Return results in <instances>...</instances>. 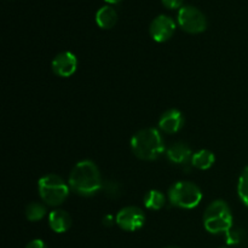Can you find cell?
Instances as JSON below:
<instances>
[{
    "mask_svg": "<svg viewBox=\"0 0 248 248\" xmlns=\"http://www.w3.org/2000/svg\"><path fill=\"white\" fill-rule=\"evenodd\" d=\"M70 189L82 196H91L103 189L101 172L91 160L78 162L72 170L68 181Z\"/></svg>",
    "mask_w": 248,
    "mask_h": 248,
    "instance_id": "6da1fadb",
    "label": "cell"
},
{
    "mask_svg": "<svg viewBox=\"0 0 248 248\" xmlns=\"http://www.w3.org/2000/svg\"><path fill=\"white\" fill-rule=\"evenodd\" d=\"M133 154L142 160L153 161L161 156L165 150L164 140L159 130L153 127L143 128L135 133L131 140Z\"/></svg>",
    "mask_w": 248,
    "mask_h": 248,
    "instance_id": "7a4b0ae2",
    "label": "cell"
},
{
    "mask_svg": "<svg viewBox=\"0 0 248 248\" xmlns=\"http://www.w3.org/2000/svg\"><path fill=\"white\" fill-rule=\"evenodd\" d=\"M203 225L211 234H227L232 228V215L228 203L223 200L210 203L203 215Z\"/></svg>",
    "mask_w": 248,
    "mask_h": 248,
    "instance_id": "3957f363",
    "label": "cell"
},
{
    "mask_svg": "<svg viewBox=\"0 0 248 248\" xmlns=\"http://www.w3.org/2000/svg\"><path fill=\"white\" fill-rule=\"evenodd\" d=\"M40 198L48 206L62 205L70 191L69 184L65 183L57 174H46L39 179L38 183Z\"/></svg>",
    "mask_w": 248,
    "mask_h": 248,
    "instance_id": "277c9868",
    "label": "cell"
},
{
    "mask_svg": "<svg viewBox=\"0 0 248 248\" xmlns=\"http://www.w3.org/2000/svg\"><path fill=\"white\" fill-rule=\"evenodd\" d=\"M169 199L172 205L179 208L191 210L202 200L201 189L191 182L181 181L174 183L169 190Z\"/></svg>",
    "mask_w": 248,
    "mask_h": 248,
    "instance_id": "5b68a950",
    "label": "cell"
},
{
    "mask_svg": "<svg viewBox=\"0 0 248 248\" xmlns=\"http://www.w3.org/2000/svg\"><path fill=\"white\" fill-rule=\"evenodd\" d=\"M178 23L183 31L190 34L202 33L207 28L206 16L195 6L186 5L179 9Z\"/></svg>",
    "mask_w": 248,
    "mask_h": 248,
    "instance_id": "8992f818",
    "label": "cell"
},
{
    "mask_svg": "<svg viewBox=\"0 0 248 248\" xmlns=\"http://www.w3.org/2000/svg\"><path fill=\"white\" fill-rule=\"evenodd\" d=\"M115 222L125 232H136L144 224L145 215L140 207L127 206L119 211Z\"/></svg>",
    "mask_w": 248,
    "mask_h": 248,
    "instance_id": "52a82bcc",
    "label": "cell"
},
{
    "mask_svg": "<svg viewBox=\"0 0 248 248\" xmlns=\"http://www.w3.org/2000/svg\"><path fill=\"white\" fill-rule=\"evenodd\" d=\"M176 31V23L173 19L167 15H159L152 21L149 31L152 38L157 43H165L172 38Z\"/></svg>",
    "mask_w": 248,
    "mask_h": 248,
    "instance_id": "ba28073f",
    "label": "cell"
},
{
    "mask_svg": "<svg viewBox=\"0 0 248 248\" xmlns=\"http://www.w3.org/2000/svg\"><path fill=\"white\" fill-rule=\"evenodd\" d=\"M52 67L53 73L61 78H69L77 72L78 68V58L70 51H64L61 52L53 58L52 61Z\"/></svg>",
    "mask_w": 248,
    "mask_h": 248,
    "instance_id": "9c48e42d",
    "label": "cell"
},
{
    "mask_svg": "<svg viewBox=\"0 0 248 248\" xmlns=\"http://www.w3.org/2000/svg\"><path fill=\"white\" fill-rule=\"evenodd\" d=\"M183 114L178 109H169V110L162 114L159 120L160 130L165 133H169V135L178 132L183 127Z\"/></svg>",
    "mask_w": 248,
    "mask_h": 248,
    "instance_id": "30bf717a",
    "label": "cell"
},
{
    "mask_svg": "<svg viewBox=\"0 0 248 248\" xmlns=\"http://www.w3.org/2000/svg\"><path fill=\"white\" fill-rule=\"evenodd\" d=\"M48 225L57 234L68 232L72 227V218L69 213L63 210H53L48 215Z\"/></svg>",
    "mask_w": 248,
    "mask_h": 248,
    "instance_id": "8fae6325",
    "label": "cell"
},
{
    "mask_svg": "<svg viewBox=\"0 0 248 248\" xmlns=\"http://www.w3.org/2000/svg\"><path fill=\"white\" fill-rule=\"evenodd\" d=\"M191 156H193V153L186 143H174L167 149V157L173 164H184L191 160Z\"/></svg>",
    "mask_w": 248,
    "mask_h": 248,
    "instance_id": "7c38bea8",
    "label": "cell"
},
{
    "mask_svg": "<svg viewBox=\"0 0 248 248\" xmlns=\"http://www.w3.org/2000/svg\"><path fill=\"white\" fill-rule=\"evenodd\" d=\"M96 22L103 29L113 28L118 22V14H116L115 9L109 5L102 6L96 14Z\"/></svg>",
    "mask_w": 248,
    "mask_h": 248,
    "instance_id": "4fadbf2b",
    "label": "cell"
},
{
    "mask_svg": "<svg viewBox=\"0 0 248 248\" xmlns=\"http://www.w3.org/2000/svg\"><path fill=\"white\" fill-rule=\"evenodd\" d=\"M191 165L199 170H208L213 166L216 161V156L211 150L201 149L194 153L191 156Z\"/></svg>",
    "mask_w": 248,
    "mask_h": 248,
    "instance_id": "5bb4252c",
    "label": "cell"
},
{
    "mask_svg": "<svg viewBox=\"0 0 248 248\" xmlns=\"http://www.w3.org/2000/svg\"><path fill=\"white\" fill-rule=\"evenodd\" d=\"M166 203V196L161 193L160 190H150L148 191L147 195L144 198V205L145 207L149 210L159 211Z\"/></svg>",
    "mask_w": 248,
    "mask_h": 248,
    "instance_id": "9a60e30c",
    "label": "cell"
},
{
    "mask_svg": "<svg viewBox=\"0 0 248 248\" xmlns=\"http://www.w3.org/2000/svg\"><path fill=\"white\" fill-rule=\"evenodd\" d=\"M46 207L40 202H31L26 207V217L31 222H38L46 216Z\"/></svg>",
    "mask_w": 248,
    "mask_h": 248,
    "instance_id": "2e32d148",
    "label": "cell"
},
{
    "mask_svg": "<svg viewBox=\"0 0 248 248\" xmlns=\"http://www.w3.org/2000/svg\"><path fill=\"white\" fill-rule=\"evenodd\" d=\"M237 193L242 202L248 207V166L245 167L237 184Z\"/></svg>",
    "mask_w": 248,
    "mask_h": 248,
    "instance_id": "e0dca14e",
    "label": "cell"
},
{
    "mask_svg": "<svg viewBox=\"0 0 248 248\" xmlns=\"http://www.w3.org/2000/svg\"><path fill=\"white\" fill-rule=\"evenodd\" d=\"M242 239V232L240 229H235V228H232L229 232H227V242L229 245H237L240 244Z\"/></svg>",
    "mask_w": 248,
    "mask_h": 248,
    "instance_id": "ac0fdd59",
    "label": "cell"
},
{
    "mask_svg": "<svg viewBox=\"0 0 248 248\" xmlns=\"http://www.w3.org/2000/svg\"><path fill=\"white\" fill-rule=\"evenodd\" d=\"M107 184H103V188L106 189L107 195L111 196V198H116L120 194V188L116 182H106Z\"/></svg>",
    "mask_w": 248,
    "mask_h": 248,
    "instance_id": "d6986e66",
    "label": "cell"
},
{
    "mask_svg": "<svg viewBox=\"0 0 248 248\" xmlns=\"http://www.w3.org/2000/svg\"><path fill=\"white\" fill-rule=\"evenodd\" d=\"M162 4H164L167 9H178V7H182L183 0H162Z\"/></svg>",
    "mask_w": 248,
    "mask_h": 248,
    "instance_id": "ffe728a7",
    "label": "cell"
},
{
    "mask_svg": "<svg viewBox=\"0 0 248 248\" xmlns=\"http://www.w3.org/2000/svg\"><path fill=\"white\" fill-rule=\"evenodd\" d=\"M26 248H47L43 240H33L27 245Z\"/></svg>",
    "mask_w": 248,
    "mask_h": 248,
    "instance_id": "44dd1931",
    "label": "cell"
},
{
    "mask_svg": "<svg viewBox=\"0 0 248 248\" xmlns=\"http://www.w3.org/2000/svg\"><path fill=\"white\" fill-rule=\"evenodd\" d=\"M114 222H115V220L113 219V217H111V216H106V217L103 218V223H104V225H107V227H110Z\"/></svg>",
    "mask_w": 248,
    "mask_h": 248,
    "instance_id": "7402d4cb",
    "label": "cell"
},
{
    "mask_svg": "<svg viewBox=\"0 0 248 248\" xmlns=\"http://www.w3.org/2000/svg\"><path fill=\"white\" fill-rule=\"evenodd\" d=\"M107 2H110V4H116V2H119L120 0H106Z\"/></svg>",
    "mask_w": 248,
    "mask_h": 248,
    "instance_id": "603a6c76",
    "label": "cell"
},
{
    "mask_svg": "<svg viewBox=\"0 0 248 248\" xmlns=\"http://www.w3.org/2000/svg\"><path fill=\"white\" fill-rule=\"evenodd\" d=\"M165 248H179V247H176V246H169V247H165Z\"/></svg>",
    "mask_w": 248,
    "mask_h": 248,
    "instance_id": "cb8c5ba5",
    "label": "cell"
},
{
    "mask_svg": "<svg viewBox=\"0 0 248 248\" xmlns=\"http://www.w3.org/2000/svg\"><path fill=\"white\" fill-rule=\"evenodd\" d=\"M220 248H228V247H220Z\"/></svg>",
    "mask_w": 248,
    "mask_h": 248,
    "instance_id": "d4e9b609",
    "label": "cell"
}]
</instances>
